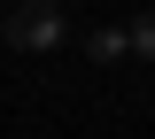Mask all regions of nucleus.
<instances>
[{
  "mask_svg": "<svg viewBox=\"0 0 155 139\" xmlns=\"http://www.w3.org/2000/svg\"><path fill=\"white\" fill-rule=\"evenodd\" d=\"M85 54H93V62H116V54H132V23H124V31H116V23H101L93 39H85Z\"/></svg>",
  "mask_w": 155,
  "mask_h": 139,
  "instance_id": "nucleus-2",
  "label": "nucleus"
},
{
  "mask_svg": "<svg viewBox=\"0 0 155 139\" xmlns=\"http://www.w3.org/2000/svg\"><path fill=\"white\" fill-rule=\"evenodd\" d=\"M62 39H70L62 0H16V8H8V46H16V54H54Z\"/></svg>",
  "mask_w": 155,
  "mask_h": 139,
  "instance_id": "nucleus-1",
  "label": "nucleus"
},
{
  "mask_svg": "<svg viewBox=\"0 0 155 139\" xmlns=\"http://www.w3.org/2000/svg\"><path fill=\"white\" fill-rule=\"evenodd\" d=\"M132 54L155 62V8H140V16H132Z\"/></svg>",
  "mask_w": 155,
  "mask_h": 139,
  "instance_id": "nucleus-3",
  "label": "nucleus"
}]
</instances>
